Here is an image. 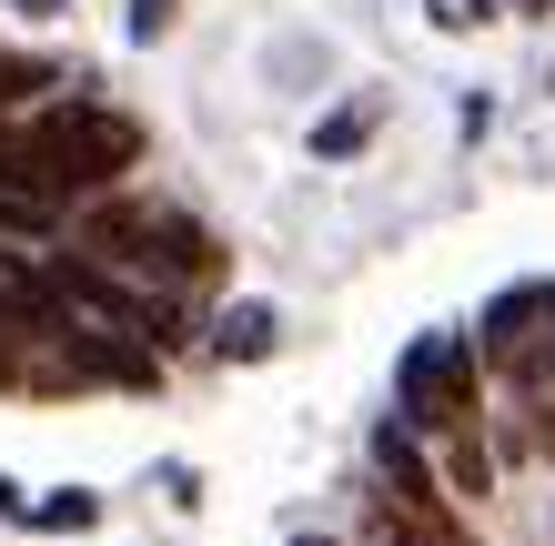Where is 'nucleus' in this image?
I'll return each instance as SVG.
<instances>
[{"label": "nucleus", "instance_id": "1", "mask_svg": "<svg viewBox=\"0 0 555 546\" xmlns=\"http://www.w3.org/2000/svg\"><path fill=\"white\" fill-rule=\"evenodd\" d=\"M142 163V132L102 102H51L41 122H0V182L41 192V203H72V192H112Z\"/></svg>", "mask_w": 555, "mask_h": 546}, {"label": "nucleus", "instance_id": "13", "mask_svg": "<svg viewBox=\"0 0 555 546\" xmlns=\"http://www.w3.org/2000/svg\"><path fill=\"white\" fill-rule=\"evenodd\" d=\"M313 546H323V536H313Z\"/></svg>", "mask_w": 555, "mask_h": 546}, {"label": "nucleus", "instance_id": "8", "mask_svg": "<svg viewBox=\"0 0 555 546\" xmlns=\"http://www.w3.org/2000/svg\"><path fill=\"white\" fill-rule=\"evenodd\" d=\"M91 517H102V506H91L81 486H61V496H41V506H30V526H91Z\"/></svg>", "mask_w": 555, "mask_h": 546}, {"label": "nucleus", "instance_id": "12", "mask_svg": "<svg viewBox=\"0 0 555 546\" xmlns=\"http://www.w3.org/2000/svg\"><path fill=\"white\" fill-rule=\"evenodd\" d=\"M515 11H555V0H515Z\"/></svg>", "mask_w": 555, "mask_h": 546}, {"label": "nucleus", "instance_id": "11", "mask_svg": "<svg viewBox=\"0 0 555 546\" xmlns=\"http://www.w3.org/2000/svg\"><path fill=\"white\" fill-rule=\"evenodd\" d=\"M11 11H30V21H51V11H61V0H11Z\"/></svg>", "mask_w": 555, "mask_h": 546}, {"label": "nucleus", "instance_id": "6", "mask_svg": "<svg viewBox=\"0 0 555 546\" xmlns=\"http://www.w3.org/2000/svg\"><path fill=\"white\" fill-rule=\"evenodd\" d=\"M273 334H283L273 304H233V314H222V334H212V355H222V365H263Z\"/></svg>", "mask_w": 555, "mask_h": 546}, {"label": "nucleus", "instance_id": "3", "mask_svg": "<svg viewBox=\"0 0 555 546\" xmlns=\"http://www.w3.org/2000/svg\"><path fill=\"white\" fill-rule=\"evenodd\" d=\"M404 426H424V435L475 426V344L465 334H424L404 355Z\"/></svg>", "mask_w": 555, "mask_h": 546}, {"label": "nucleus", "instance_id": "4", "mask_svg": "<svg viewBox=\"0 0 555 546\" xmlns=\"http://www.w3.org/2000/svg\"><path fill=\"white\" fill-rule=\"evenodd\" d=\"M485 344H495L505 365H545V344H555V283H515V294L485 314Z\"/></svg>", "mask_w": 555, "mask_h": 546}, {"label": "nucleus", "instance_id": "7", "mask_svg": "<svg viewBox=\"0 0 555 546\" xmlns=\"http://www.w3.org/2000/svg\"><path fill=\"white\" fill-rule=\"evenodd\" d=\"M364 142H374V102H344V112L313 122V152H323V163H344V152H364Z\"/></svg>", "mask_w": 555, "mask_h": 546}, {"label": "nucleus", "instance_id": "2", "mask_svg": "<svg viewBox=\"0 0 555 546\" xmlns=\"http://www.w3.org/2000/svg\"><path fill=\"white\" fill-rule=\"evenodd\" d=\"M91 253H112V264H132L152 283H212L222 274V243L172 203H102L91 213Z\"/></svg>", "mask_w": 555, "mask_h": 546}, {"label": "nucleus", "instance_id": "10", "mask_svg": "<svg viewBox=\"0 0 555 546\" xmlns=\"http://www.w3.org/2000/svg\"><path fill=\"white\" fill-rule=\"evenodd\" d=\"M172 21H182V0H132V41H162Z\"/></svg>", "mask_w": 555, "mask_h": 546}, {"label": "nucleus", "instance_id": "9", "mask_svg": "<svg viewBox=\"0 0 555 546\" xmlns=\"http://www.w3.org/2000/svg\"><path fill=\"white\" fill-rule=\"evenodd\" d=\"M424 11H435L444 30H485V21H495V0H424Z\"/></svg>", "mask_w": 555, "mask_h": 546}, {"label": "nucleus", "instance_id": "5", "mask_svg": "<svg viewBox=\"0 0 555 546\" xmlns=\"http://www.w3.org/2000/svg\"><path fill=\"white\" fill-rule=\"evenodd\" d=\"M364 526H374V546H475L465 526L444 517V496H395V486L364 506Z\"/></svg>", "mask_w": 555, "mask_h": 546}]
</instances>
